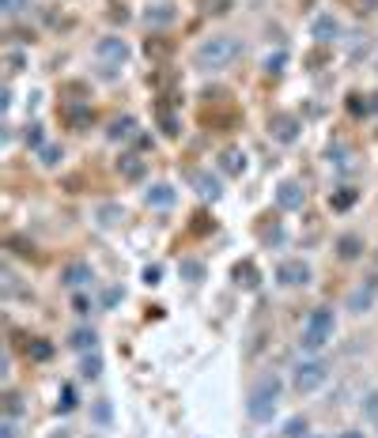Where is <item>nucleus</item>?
<instances>
[{
	"mask_svg": "<svg viewBox=\"0 0 378 438\" xmlns=\"http://www.w3.org/2000/svg\"><path fill=\"white\" fill-rule=\"evenodd\" d=\"M238 53H242L238 38H231V34H212V38H205L197 45V64L208 72H216V68H227Z\"/></svg>",
	"mask_w": 378,
	"mask_h": 438,
	"instance_id": "f257e3e1",
	"label": "nucleus"
},
{
	"mask_svg": "<svg viewBox=\"0 0 378 438\" xmlns=\"http://www.w3.org/2000/svg\"><path fill=\"white\" fill-rule=\"evenodd\" d=\"M333 310L329 306H318V310H310V318L303 321V351H318L326 348L329 340H333Z\"/></svg>",
	"mask_w": 378,
	"mask_h": 438,
	"instance_id": "f03ea898",
	"label": "nucleus"
},
{
	"mask_svg": "<svg viewBox=\"0 0 378 438\" xmlns=\"http://www.w3.org/2000/svg\"><path fill=\"white\" fill-rule=\"evenodd\" d=\"M276 400H280V378H261L254 386L250 400H246V412H250V419H257V423H269L272 412H276Z\"/></svg>",
	"mask_w": 378,
	"mask_h": 438,
	"instance_id": "7ed1b4c3",
	"label": "nucleus"
},
{
	"mask_svg": "<svg viewBox=\"0 0 378 438\" xmlns=\"http://www.w3.org/2000/svg\"><path fill=\"white\" fill-rule=\"evenodd\" d=\"M326 374L329 370L321 359H303L299 367H295V389H299V393H314L321 381H326Z\"/></svg>",
	"mask_w": 378,
	"mask_h": 438,
	"instance_id": "20e7f679",
	"label": "nucleus"
},
{
	"mask_svg": "<svg viewBox=\"0 0 378 438\" xmlns=\"http://www.w3.org/2000/svg\"><path fill=\"white\" fill-rule=\"evenodd\" d=\"M276 279H280L284 287H303L310 279V265L307 261H280V265H276Z\"/></svg>",
	"mask_w": 378,
	"mask_h": 438,
	"instance_id": "39448f33",
	"label": "nucleus"
},
{
	"mask_svg": "<svg viewBox=\"0 0 378 438\" xmlns=\"http://www.w3.org/2000/svg\"><path fill=\"white\" fill-rule=\"evenodd\" d=\"M95 53H99V61H106V64H122L129 57V45L122 38H114V34H106V38H99Z\"/></svg>",
	"mask_w": 378,
	"mask_h": 438,
	"instance_id": "423d86ee",
	"label": "nucleus"
},
{
	"mask_svg": "<svg viewBox=\"0 0 378 438\" xmlns=\"http://www.w3.org/2000/svg\"><path fill=\"white\" fill-rule=\"evenodd\" d=\"M269 133L280 140V144H291V140L299 136V117H295V114H272Z\"/></svg>",
	"mask_w": 378,
	"mask_h": 438,
	"instance_id": "0eeeda50",
	"label": "nucleus"
},
{
	"mask_svg": "<svg viewBox=\"0 0 378 438\" xmlns=\"http://www.w3.org/2000/svg\"><path fill=\"white\" fill-rule=\"evenodd\" d=\"M276 200H280V208L295 212V208H303V200H307V189H303L299 182H280L276 185Z\"/></svg>",
	"mask_w": 378,
	"mask_h": 438,
	"instance_id": "6e6552de",
	"label": "nucleus"
},
{
	"mask_svg": "<svg viewBox=\"0 0 378 438\" xmlns=\"http://www.w3.org/2000/svg\"><path fill=\"white\" fill-rule=\"evenodd\" d=\"M91 279H95V272H91L87 261H72V265L61 272V284L64 287H84V284H91Z\"/></svg>",
	"mask_w": 378,
	"mask_h": 438,
	"instance_id": "1a4fd4ad",
	"label": "nucleus"
},
{
	"mask_svg": "<svg viewBox=\"0 0 378 438\" xmlns=\"http://www.w3.org/2000/svg\"><path fill=\"white\" fill-rule=\"evenodd\" d=\"M310 31H314V38H318L321 45H329V42H337V38H340V23L333 20V15H318Z\"/></svg>",
	"mask_w": 378,
	"mask_h": 438,
	"instance_id": "9d476101",
	"label": "nucleus"
},
{
	"mask_svg": "<svg viewBox=\"0 0 378 438\" xmlns=\"http://www.w3.org/2000/svg\"><path fill=\"white\" fill-rule=\"evenodd\" d=\"M219 170L224 174H242L246 170V152L242 147H227V152L219 155Z\"/></svg>",
	"mask_w": 378,
	"mask_h": 438,
	"instance_id": "9b49d317",
	"label": "nucleus"
},
{
	"mask_svg": "<svg viewBox=\"0 0 378 438\" xmlns=\"http://www.w3.org/2000/svg\"><path fill=\"white\" fill-rule=\"evenodd\" d=\"M117 170H122L125 182H140L144 178V159L140 155H122V159H117Z\"/></svg>",
	"mask_w": 378,
	"mask_h": 438,
	"instance_id": "f8f14e48",
	"label": "nucleus"
},
{
	"mask_svg": "<svg viewBox=\"0 0 378 438\" xmlns=\"http://www.w3.org/2000/svg\"><path fill=\"white\" fill-rule=\"evenodd\" d=\"M64 121H68V129H87L95 121V110L91 106H64Z\"/></svg>",
	"mask_w": 378,
	"mask_h": 438,
	"instance_id": "ddd939ff",
	"label": "nucleus"
},
{
	"mask_svg": "<svg viewBox=\"0 0 378 438\" xmlns=\"http://www.w3.org/2000/svg\"><path fill=\"white\" fill-rule=\"evenodd\" d=\"M147 204H155V208H167V204H174V189L167 182H155L152 189H147Z\"/></svg>",
	"mask_w": 378,
	"mask_h": 438,
	"instance_id": "4468645a",
	"label": "nucleus"
},
{
	"mask_svg": "<svg viewBox=\"0 0 378 438\" xmlns=\"http://www.w3.org/2000/svg\"><path fill=\"white\" fill-rule=\"evenodd\" d=\"M371 110H375V98L371 95H359V91L348 95V114H352V117H367Z\"/></svg>",
	"mask_w": 378,
	"mask_h": 438,
	"instance_id": "2eb2a0df",
	"label": "nucleus"
},
{
	"mask_svg": "<svg viewBox=\"0 0 378 438\" xmlns=\"http://www.w3.org/2000/svg\"><path fill=\"white\" fill-rule=\"evenodd\" d=\"M337 254L344 257V261H356L359 254H363V238H356V235H344V238H337Z\"/></svg>",
	"mask_w": 378,
	"mask_h": 438,
	"instance_id": "dca6fc26",
	"label": "nucleus"
},
{
	"mask_svg": "<svg viewBox=\"0 0 378 438\" xmlns=\"http://www.w3.org/2000/svg\"><path fill=\"white\" fill-rule=\"evenodd\" d=\"M193 185H197V193L205 200H216L219 197V182L212 178V174H193Z\"/></svg>",
	"mask_w": 378,
	"mask_h": 438,
	"instance_id": "f3484780",
	"label": "nucleus"
},
{
	"mask_svg": "<svg viewBox=\"0 0 378 438\" xmlns=\"http://www.w3.org/2000/svg\"><path fill=\"white\" fill-rule=\"evenodd\" d=\"M235 284H238V287H246V291H254V287H257V268L250 265V261L235 265Z\"/></svg>",
	"mask_w": 378,
	"mask_h": 438,
	"instance_id": "a211bd4d",
	"label": "nucleus"
},
{
	"mask_svg": "<svg viewBox=\"0 0 378 438\" xmlns=\"http://www.w3.org/2000/svg\"><path fill=\"white\" fill-rule=\"evenodd\" d=\"M133 133H136V121H133V117H117L114 125H110L106 136H110V140H129Z\"/></svg>",
	"mask_w": 378,
	"mask_h": 438,
	"instance_id": "6ab92c4d",
	"label": "nucleus"
},
{
	"mask_svg": "<svg viewBox=\"0 0 378 438\" xmlns=\"http://www.w3.org/2000/svg\"><path fill=\"white\" fill-rule=\"evenodd\" d=\"M178 272H182V279H189V284H201V279H205V265H201V261H182L178 265Z\"/></svg>",
	"mask_w": 378,
	"mask_h": 438,
	"instance_id": "aec40b11",
	"label": "nucleus"
},
{
	"mask_svg": "<svg viewBox=\"0 0 378 438\" xmlns=\"http://www.w3.org/2000/svg\"><path fill=\"white\" fill-rule=\"evenodd\" d=\"M95 340H99V337H95V329H76L68 344H72L76 351H87V348H95Z\"/></svg>",
	"mask_w": 378,
	"mask_h": 438,
	"instance_id": "412c9836",
	"label": "nucleus"
},
{
	"mask_svg": "<svg viewBox=\"0 0 378 438\" xmlns=\"http://www.w3.org/2000/svg\"><path fill=\"white\" fill-rule=\"evenodd\" d=\"M371 299H375V291H352L348 295V310H356V314L371 310Z\"/></svg>",
	"mask_w": 378,
	"mask_h": 438,
	"instance_id": "4be33fe9",
	"label": "nucleus"
},
{
	"mask_svg": "<svg viewBox=\"0 0 378 438\" xmlns=\"http://www.w3.org/2000/svg\"><path fill=\"white\" fill-rule=\"evenodd\" d=\"M27 356H31V359H50L53 356V344L50 340H31V344H27Z\"/></svg>",
	"mask_w": 378,
	"mask_h": 438,
	"instance_id": "5701e85b",
	"label": "nucleus"
},
{
	"mask_svg": "<svg viewBox=\"0 0 378 438\" xmlns=\"http://www.w3.org/2000/svg\"><path fill=\"white\" fill-rule=\"evenodd\" d=\"M356 197H359L356 189H340V193H333V200H329V204H333V212H344V208H352V204H356Z\"/></svg>",
	"mask_w": 378,
	"mask_h": 438,
	"instance_id": "b1692460",
	"label": "nucleus"
},
{
	"mask_svg": "<svg viewBox=\"0 0 378 438\" xmlns=\"http://www.w3.org/2000/svg\"><path fill=\"white\" fill-rule=\"evenodd\" d=\"M159 125H163V133H167V136H178V117H174L167 106H159Z\"/></svg>",
	"mask_w": 378,
	"mask_h": 438,
	"instance_id": "393cba45",
	"label": "nucleus"
},
{
	"mask_svg": "<svg viewBox=\"0 0 378 438\" xmlns=\"http://www.w3.org/2000/svg\"><path fill=\"white\" fill-rule=\"evenodd\" d=\"M72 408H76V389L64 386L61 389V400H57V412H72Z\"/></svg>",
	"mask_w": 378,
	"mask_h": 438,
	"instance_id": "a878e982",
	"label": "nucleus"
},
{
	"mask_svg": "<svg viewBox=\"0 0 378 438\" xmlns=\"http://www.w3.org/2000/svg\"><path fill=\"white\" fill-rule=\"evenodd\" d=\"M80 370H84V378H99V374H103V359H99V356H87Z\"/></svg>",
	"mask_w": 378,
	"mask_h": 438,
	"instance_id": "bb28decb",
	"label": "nucleus"
},
{
	"mask_svg": "<svg viewBox=\"0 0 378 438\" xmlns=\"http://www.w3.org/2000/svg\"><path fill=\"white\" fill-rule=\"evenodd\" d=\"M284 435H288V438H303V435H307V419H299V416H295V419H288Z\"/></svg>",
	"mask_w": 378,
	"mask_h": 438,
	"instance_id": "cd10ccee",
	"label": "nucleus"
},
{
	"mask_svg": "<svg viewBox=\"0 0 378 438\" xmlns=\"http://www.w3.org/2000/svg\"><path fill=\"white\" fill-rule=\"evenodd\" d=\"M189 227H193V235H208V231H212V219L205 216V212H197V216H193V223H189Z\"/></svg>",
	"mask_w": 378,
	"mask_h": 438,
	"instance_id": "c85d7f7f",
	"label": "nucleus"
},
{
	"mask_svg": "<svg viewBox=\"0 0 378 438\" xmlns=\"http://www.w3.org/2000/svg\"><path fill=\"white\" fill-rule=\"evenodd\" d=\"M8 246H12L20 257H34V246H31L27 238H8Z\"/></svg>",
	"mask_w": 378,
	"mask_h": 438,
	"instance_id": "c756f323",
	"label": "nucleus"
},
{
	"mask_svg": "<svg viewBox=\"0 0 378 438\" xmlns=\"http://www.w3.org/2000/svg\"><path fill=\"white\" fill-rule=\"evenodd\" d=\"M144 50H147V57H167V53H170V45H167V42H155V38H147V45H144Z\"/></svg>",
	"mask_w": 378,
	"mask_h": 438,
	"instance_id": "7c9ffc66",
	"label": "nucleus"
},
{
	"mask_svg": "<svg viewBox=\"0 0 378 438\" xmlns=\"http://www.w3.org/2000/svg\"><path fill=\"white\" fill-rule=\"evenodd\" d=\"M99 219H103V223H117V219H122V208H117V204H106V208H99Z\"/></svg>",
	"mask_w": 378,
	"mask_h": 438,
	"instance_id": "2f4dec72",
	"label": "nucleus"
},
{
	"mask_svg": "<svg viewBox=\"0 0 378 438\" xmlns=\"http://www.w3.org/2000/svg\"><path fill=\"white\" fill-rule=\"evenodd\" d=\"M170 15H174V12H170V8H163V4L155 8V12H152V8H147V23H167Z\"/></svg>",
	"mask_w": 378,
	"mask_h": 438,
	"instance_id": "473e14b6",
	"label": "nucleus"
},
{
	"mask_svg": "<svg viewBox=\"0 0 378 438\" xmlns=\"http://www.w3.org/2000/svg\"><path fill=\"white\" fill-rule=\"evenodd\" d=\"M42 163L45 166H57L61 163V147H42Z\"/></svg>",
	"mask_w": 378,
	"mask_h": 438,
	"instance_id": "72a5a7b5",
	"label": "nucleus"
},
{
	"mask_svg": "<svg viewBox=\"0 0 378 438\" xmlns=\"http://www.w3.org/2000/svg\"><path fill=\"white\" fill-rule=\"evenodd\" d=\"M4 408H8V416H20L23 412V404H20V397H15V393L4 397Z\"/></svg>",
	"mask_w": 378,
	"mask_h": 438,
	"instance_id": "f704fd0d",
	"label": "nucleus"
},
{
	"mask_svg": "<svg viewBox=\"0 0 378 438\" xmlns=\"http://www.w3.org/2000/svg\"><path fill=\"white\" fill-rule=\"evenodd\" d=\"M27 144H31V147H42V129H38V125L27 129Z\"/></svg>",
	"mask_w": 378,
	"mask_h": 438,
	"instance_id": "c9c22d12",
	"label": "nucleus"
},
{
	"mask_svg": "<svg viewBox=\"0 0 378 438\" xmlns=\"http://www.w3.org/2000/svg\"><path fill=\"white\" fill-rule=\"evenodd\" d=\"M284 64V53H272V57H265V72H280Z\"/></svg>",
	"mask_w": 378,
	"mask_h": 438,
	"instance_id": "e433bc0d",
	"label": "nucleus"
},
{
	"mask_svg": "<svg viewBox=\"0 0 378 438\" xmlns=\"http://www.w3.org/2000/svg\"><path fill=\"white\" fill-rule=\"evenodd\" d=\"M144 284H147V287L159 284V268H155V265H147V268H144Z\"/></svg>",
	"mask_w": 378,
	"mask_h": 438,
	"instance_id": "4c0bfd02",
	"label": "nucleus"
},
{
	"mask_svg": "<svg viewBox=\"0 0 378 438\" xmlns=\"http://www.w3.org/2000/svg\"><path fill=\"white\" fill-rule=\"evenodd\" d=\"M363 408H367V416H371V419H378V393L367 397V400H363Z\"/></svg>",
	"mask_w": 378,
	"mask_h": 438,
	"instance_id": "58836bf2",
	"label": "nucleus"
},
{
	"mask_svg": "<svg viewBox=\"0 0 378 438\" xmlns=\"http://www.w3.org/2000/svg\"><path fill=\"white\" fill-rule=\"evenodd\" d=\"M20 64H23L20 53H8V72H20Z\"/></svg>",
	"mask_w": 378,
	"mask_h": 438,
	"instance_id": "ea45409f",
	"label": "nucleus"
},
{
	"mask_svg": "<svg viewBox=\"0 0 378 438\" xmlns=\"http://www.w3.org/2000/svg\"><path fill=\"white\" fill-rule=\"evenodd\" d=\"M72 310H76V314H87V299H84V295H76V299H72Z\"/></svg>",
	"mask_w": 378,
	"mask_h": 438,
	"instance_id": "a19ab883",
	"label": "nucleus"
},
{
	"mask_svg": "<svg viewBox=\"0 0 378 438\" xmlns=\"http://www.w3.org/2000/svg\"><path fill=\"white\" fill-rule=\"evenodd\" d=\"M0 438H15V423H12V419H4V427H0Z\"/></svg>",
	"mask_w": 378,
	"mask_h": 438,
	"instance_id": "79ce46f5",
	"label": "nucleus"
},
{
	"mask_svg": "<svg viewBox=\"0 0 378 438\" xmlns=\"http://www.w3.org/2000/svg\"><path fill=\"white\" fill-rule=\"evenodd\" d=\"M4 4V12H15V0H0Z\"/></svg>",
	"mask_w": 378,
	"mask_h": 438,
	"instance_id": "37998d69",
	"label": "nucleus"
},
{
	"mask_svg": "<svg viewBox=\"0 0 378 438\" xmlns=\"http://www.w3.org/2000/svg\"><path fill=\"white\" fill-rule=\"evenodd\" d=\"M340 438H367V435H359V431H344Z\"/></svg>",
	"mask_w": 378,
	"mask_h": 438,
	"instance_id": "c03bdc74",
	"label": "nucleus"
}]
</instances>
